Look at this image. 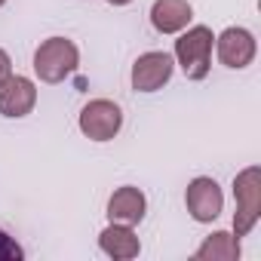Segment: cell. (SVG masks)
<instances>
[{"mask_svg": "<svg viewBox=\"0 0 261 261\" xmlns=\"http://www.w3.org/2000/svg\"><path fill=\"white\" fill-rule=\"evenodd\" d=\"M215 56L224 68L230 71H243L255 62L258 56V40L249 28H240V25H230L224 28L221 34H215Z\"/></svg>", "mask_w": 261, "mask_h": 261, "instance_id": "obj_6", "label": "cell"}, {"mask_svg": "<svg viewBox=\"0 0 261 261\" xmlns=\"http://www.w3.org/2000/svg\"><path fill=\"white\" fill-rule=\"evenodd\" d=\"M148 16L157 34H181L194 22V7L188 0H154Z\"/></svg>", "mask_w": 261, "mask_h": 261, "instance_id": "obj_11", "label": "cell"}, {"mask_svg": "<svg viewBox=\"0 0 261 261\" xmlns=\"http://www.w3.org/2000/svg\"><path fill=\"white\" fill-rule=\"evenodd\" d=\"M194 258L197 261H237L240 258V237H233L230 230H215L197 246Z\"/></svg>", "mask_w": 261, "mask_h": 261, "instance_id": "obj_12", "label": "cell"}, {"mask_svg": "<svg viewBox=\"0 0 261 261\" xmlns=\"http://www.w3.org/2000/svg\"><path fill=\"white\" fill-rule=\"evenodd\" d=\"M212 49H215V34L206 25H188L178 40H175V65L185 71L188 80H206L212 68Z\"/></svg>", "mask_w": 261, "mask_h": 261, "instance_id": "obj_1", "label": "cell"}, {"mask_svg": "<svg viewBox=\"0 0 261 261\" xmlns=\"http://www.w3.org/2000/svg\"><path fill=\"white\" fill-rule=\"evenodd\" d=\"M31 65L40 83H65L80 68V49L71 37H46L34 49Z\"/></svg>", "mask_w": 261, "mask_h": 261, "instance_id": "obj_2", "label": "cell"}, {"mask_svg": "<svg viewBox=\"0 0 261 261\" xmlns=\"http://www.w3.org/2000/svg\"><path fill=\"white\" fill-rule=\"evenodd\" d=\"M185 206H188V212H191L194 221L212 224V221L224 212L221 185H218L212 175H197V178H191L188 188H185Z\"/></svg>", "mask_w": 261, "mask_h": 261, "instance_id": "obj_5", "label": "cell"}, {"mask_svg": "<svg viewBox=\"0 0 261 261\" xmlns=\"http://www.w3.org/2000/svg\"><path fill=\"white\" fill-rule=\"evenodd\" d=\"M233 237H249L261 218V166H246L233 175Z\"/></svg>", "mask_w": 261, "mask_h": 261, "instance_id": "obj_3", "label": "cell"}, {"mask_svg": "<svg viewBox=\"0 0 261 261\" xmlns=\"http://www.w3.org/2000/svg\"><path fill=\"white\" fill-rule=\"evenodd\" d=\"M37 108V83L22 74H10L0 83V114L10 120H22Z\"/></svg>", "mask_w": 261, "mask_h": 261, "instance_id": "obj_8", "label": "cell"}, {"mask_svg": "<svg viewBox=\"0 0 261 261\" xmlns=\"http://www.w3.org/2000/svg\"><path fill=\"white\" fill-rule=\"evenodd\" d=\"M172 74H175V59L169 53L151 49V53H142L133 62L129 83H133L136 92H157V89H163L172 80Z\"/></svg>", "mask_w": 261, "mask_h": 261, "instance_id": "obj_7", "label": "cell"}, {"mask_svg": "<svg viewBox=\"0 0 261 261\" xmlns=\"http://www.w3.org/2000/svg\"><path fill=\"white\" fill-rule=\"evenodd\" d=\"M10 74H13V59H10V53L4 46H0V83H4Z\"/></svg>", "mask_w": 261, "mask_h": 261, "instance_id": "obj_14", "label": "cell"}, {"mask_svg": "<svg viewBox=\"0 0 261 261\" xmlns=\"http://www.w3.org/2000/svg\"><path fill=\"white\" fill-rule=\"evenodd\" d=\"M19 258H25V249L7 230H0V261H19Z\"/></svg>", "mask_w": 261, "mask_h": 261, "instance_id": "obj_13", "label": "cell"}, {"mask_svg": "<svg viewBox=\"0 0 261 261\" xmlns=\"http://www.w3.org/2000/svg\"><path fill=\"white\" fill-rule=\"evenodd\" d=\"M4 7H7V0H0V10H4Z\"/></svg>", "mask_w": 261, "mask_h": 261, "instance_id": "obj_16", "label": "cell"}, {"mask_svg": "<svg viewBox=\"0 0 261 261\" xmlns=\"http://www.w3.org/2000/svg\"><path fill=\"white\" fill-rule=\"evenodd\" d=\"M105 4H111V7H126V4H133V0H105Z\"/></svg>", "mask_w": 261, "mask_h": 261, "instance_id": "obj_15", "label": "cell"}, {"mask_svg": "<svg viewBox=\"0 0 261 261\" xmlns=\"http://www.w3.org/2000/svg\"><path fill=\"white\" fill-rule=\"evenodd\" d=\"M98 249L114 258V261H133L139 258L142 252V240L139 233L133 230V224H120V221H111L101 233H98Z\"/></svg>", "mask_w": 261, "mask_h": 261, "instance_id": "obj_10", "label": "cell"}, {"mask_svg": "<svg viewBox=\"0 0 261 261\" xmlns=\"http://www.w3.org/2000/svg\"><path fill=\"white\" fill-rule=\"evenodd\" d=\"M148 212V197L142 188L136 185H123L111 194L108 200V221H120V224H139Z\"/></svg>", "mask_w": 261, "mask_h": 261, "instance_id": "obj_9", "label": "cell"}, {"mask_svg": "<svg viewBox=\"0 0 261 261\" xmlns=\"http://www.w3.org/2000/svg\"><path fill=\"white\" fill-rule=\"evenodd\" d=\"M77 129L89 142H114L123 129V108L111 98H92L80 108Z\"/></svg>", "mask_w": 261, "mask_h": 261, "instance_id": "obj_4", "label": "cell"}]
</instances>
